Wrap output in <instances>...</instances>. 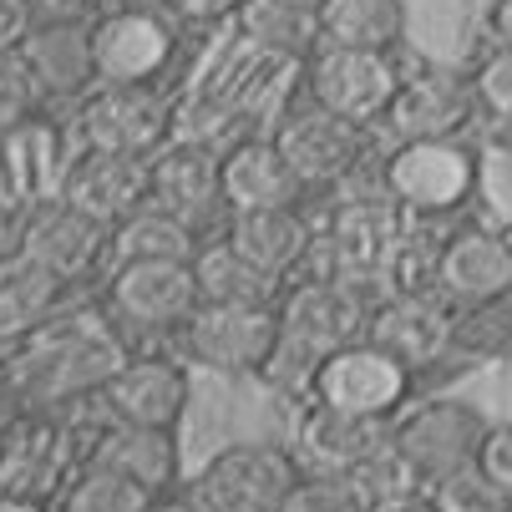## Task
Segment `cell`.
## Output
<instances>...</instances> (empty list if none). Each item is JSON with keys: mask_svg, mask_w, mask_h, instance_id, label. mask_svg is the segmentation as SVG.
<instances>
[{"mask_svg": "<svg viewBox=\"0 0 512 512\" xmlns=\"http://www.w3.org/2000/svg\"><path fill=\"white\" fill-rule=\"evenodd\" d=\"M21 254L66 284H87L112 254V229L77 213L66 198L46 193L21 203Z\"/></svg>", "mask_w": 512, "mask_h": 512, "instance_id": "obj_15", "label": "cell"}, {"mask_svg": "<svg viewBox=\"0 0 512 512\" xmlns=\"http://www.w3.org/2000/svg\"><path fill=\"white\" fill-rule=\"evenodd\" d=\"M497 234H502V244H507V259H512V218H507V224H502Z\"/></svg>", "mask_w": 512, "mask_h": 512, "instance_id": "obj_45", "label": "cell"}, {"mask_svg": "<svg viewBox=\"0 0 512 512\" xmlns=\"http://www.w3.org/2000/svg\"><path fill=\"white\" fill-rule=\"evenodd\" d=\"M117 6H153V0H117Z\"/></svg>", "mask_w": 512, "mask_h": 512, "instance_id": "obj_46", "label": "cell"}, {"mask_svg": "<svg viewBox=\"0 0 512 512\" xmlns=\"http://www.w3.org/2000/svg\"><path fill=\"white\" fill-rule=\"evenodd\" d=\"M487 426L492 421L472 401L431 396L421 406H406L391 421V457L426 492L431 482H442V477H452V472H462V467L477 462V447H482Z\"/></svg>", "mask_w": 512, "mask_h": 512, "instance_id": "obj_4", "label": "cell"}, {"mask_svg": "<svg viewBox=\"0 0 512 512\" xmlns=\"http://www.w3.org/2000/svg\"><path fill=\"white\" fill-rule=\"evenodd\" d=\"M381 188L411 224L457 218L482 188L477 142H396L381 158Z\"/></svg>", "mask_w": 512, "mask_h": 512, "instance_id": "obj_2", "label": "cell"}, {"mask_svg": "<svg viewBox=\"0 0 512 512\" xmlns=\"http://www.w3.org/2000/svg\"><path fill=\"white\" fill-rule=\"evenodd\" d=\"M487 26H492V46H507L512 51V0H492Z\"/></svg>", "mask_w": 512, "mask_h": 512, "instance_id": "obj_41", "label": "cell"}, {"mask_svg": "<svg viewBox=\"0 0 512 512\" xmlns=\"http://www.w3.org/2000/svg\"><path fill=\"white\" fill-rule=\"evenodd\" d=\"M142 507H148V492L97 462H77L56 502V512H142Z\"/></svg>", "mask_w": 512, "mask_h": 512, "instance_id": "obj_30", "label": "cell"}, {"mask_svg": "<svg viewBox=\"0 0 512 512\" xmlns=\"http://www.w3.org/2000/svg\"><path fill=\"white\" fill-rule=\"evenodd\" d=\"M188 365L173 350H132L117 376L102 386L97 406L107 411V421L117 426H137V431H178L188 416Z\"/></svg>", "mask_w": 512, "mask_h": 512, "instance_id": "obj_14", "label": "cell"}, {"mask_svg": "<svg viewBox=\"0 0 512 512\" xmlns=\"http://www.w3.org/2000/svg\"><path fill=\"white\" fill-rule=\"evenodd\" d=\"M234 26H239V36L259 56H274L284 66H305L320 51V21H315V11L284 6V0H244Z\"/></svg>", "mask_w": 512, "mask_h": 512, "instance_id": "obj_27", "label": "cell"}, {"mask_svg": "<svg viewBox=\"0 0 512 512\" xmlns=\"http://www.w3.org/2000/svg\"><path fill=\"white\" fill-rule=\"evenodd\" d=\"M142 512H203L183 487H173V492H158V497H148V507H142Z\"/></svg>", "mask_w": 512, "mask_h": 512, "instance_id": "obj_42", "label": "cell"}, {"mask_svg": "<svg viewBox=\"0 0 512 512\" xmlns=\"http://www.w3.org/2000/svg\"><path fill=\"white\" fill-rule=\"evenodd\" d=\"M421 512H512V497L502 487H492L472 462V467H462L442 482H431L421 492Z\"/></svg>", "mask_w": 512, "mask_h": 512, "instance_id": "obj_33", "label": "cell"}, {"mask_svg": "<svg viewBox=\"0 0 512 512\" xmlns=\"http://www.w3.org/2000/svg\"><path fill=\"white\" fill-rule=\"evenodd\" d=\"M452 355H467V360H507L512 355V289L487 305L457 310Z\"/></svg>", "mask_w": 512, "mask_h": 512, "instance_id": "obj_31", "label": "cell"}, {"mask_svg": "<svg viewBox=\"0 0 512 512\" xmlns=\"http://www.w3.org/2000/svg\"><path fill=\"white\" fill-rule=\"evenodd\" d=\"M0 512H56L41 497H21V492H0Z\"/></svg>", "mask_w": 512, "mask_h": 512, "instance_id": "obj_43", "label": "cell"}, {"mask_svg": "<svg viewBox=\"0 0 512 512\" xmlns=\"http://www.w3.org/2000/svg\"><path fill=\"white\" fill-rule=\"evenodd\" d=\"M51 112L36 71L21 51H0V137L6 132H26Z\"/></svg>", "mask_w": 512, "mask_h": 512, "instance_id": "obj_32", "label": "cell"}, {"mask_svg": "<svg viewBox=\"0 0 512 512\" xmlns=\"http://www.w3.org/2000/svg\"><path fill=\"white\" fill-rule=\"evenodd\" d=\"M477 472L512 497V421H492L487 426L482 447H477Z\"/></svg>", "mask_w": 512, "mask_h": 512, "instance_id": "obj_36", "label": "cell"}, {"mask_svg": "<svg viewBox=\"0 0 512 512\" xmlns=\"http://www.w3.org/2000/svg\"><path fill=\"white\" fill-rule=\"evenodd\" d=\"M56 198L97 218L102 229H122L137 208H148V158L77 148L56 178Z\"/></svg>", "mask_w": 512, "mask_h": 512, "instance_id": "obj_17", "label": "cell"}, {"mask_svg": "<svg viewBox=\"0 0 512 512\" xmlns=\"http://www.w3.org/2000/svg\"><path fill=\"white\" fill-rule=\"evenodd\" d=\"M300 477H305V472H300L295 457H289V447L234 442V447H224V452H213V457L183 482V492H188L203 512H279Z\"/></svg>", "mask_w": 512, "mask_h": 512, "instance_id": "obj_5", "label": "cell"}, {"mask_svg": "<svg viewBox=\"0 0 512 512\" xmlns=\"http://www.w3.org/2000/svg\"><path fill=\"white\" fill-rule=\"evenodd\" d=\"M203 305L193 264L168 259H122L107 274L102 310L122 335H173Z\"/></svg>", "mask_w": 512, "mask_h": 512, "instance_id": "obj_9", "label": "cell"}, {"mask_svg": "<svg viewBox=\"0 0 512 512\" xmlns=\"http://www.w3.org/2000/svg\"><path fill=\"white\" fill-rule=\"evenodd\" d=\"M411 512H421V507H411Z\"/></svg>", "mask_w": 512, "mask_h": 512, "instance_id": "obj_48", "label": "cell"}, {"mask_svg": "<svg viewBox=\"0 0 512 512\" xmlns=\"http://www.w3.org/2000/svg\"><path fill=\"white\" fill-rule=\"evenodd\" d=\"M21 249V203H6L0 198V264Z\"/></svg>", "mask_w": 512, "mask_h": 512, "instance_id": "obj_39", "label": "cell"}, {"mask_svg": "<svg viewBox=\"0 0 512 512\" xmlns=\"http://www.w3.org/2000/svg\"><path fill=\"white\" fill-rule=\"evenodd\" d=\"M315 21H320V46L371 51V56H396L411 31L406 0H325Z\"/></svg>", "mask_w": 512, "mask_h": 512, "instance_id": "obj_26", "label": "cell"}, {"mask_svg": "<svg viewBox=\"0 0 512 512\" xmlns=\"http://www.w3.org/2000/svg\"><path fill=\"white\" fill-rule=\"evenodd\" d=\"M71 122H77V148H102L122 158H153L178 137L163 87H92Z\"/></svg>", "mask_w": 512, "mask_h": 512, "instance_id": "obj_13", "label": "cell"}, {"mask_svg": "<svg viewBox=\"0 0 512 512\" xmlns=\"http://www.w3.org/2000/svg\"><path fill=\"white\" fill-rule=\"evenodd\" d=\"M218 239H224L239 259H249L254 269H264L284 284L310 274V259H315V224L305 218V208H239V213H224Z\"/></svg>", "mask_w": 512, "mask_h": 512, "instance_id": "obj_19", "label": "cell"}, {"mask_svg": "<svg viewBox=\"0 0 512 512\" xmlns=\"http://www.w3.org/2000/svg\"><path fill=\"white\" fill-rule=\"evenodd\" d=\"M512 289V259L497 229L462 224L442 239V269H436V300L452 310L487 305Z\"/></svg>", "mask_w": 512, "mask_h": 512, "instance_id": "obj_21", "label": "cell"}, {"mask_svg": "<svg viewBox=\"0 0 512 512\" xmlns=\"http://www.w3.org/2000/svg\"><path fill=\"white\" fill-rule=\"evenodd\" d=\"M411 229V218L401 203L376 183V188H350L325 208V224L315 229V259L310 274H335L350 284H376L386 279L401 239Z\"/></svg>", "mask_w": 512, "mask_h": 512, "instance_id": "obj_1", "label": "cell"}, {"mask_svg": "<svg viewBox=\"0 0 512 512\" xmlns=\"http://www.w3.org/2000/svg\"><path fill=\"white\" fill-rule=\"evenodd\" d=\"M452 325H457V310L442 305L436 295H386L371 310L365 340L386 350L401 371L421 376L452 355Z\"/></svg>", "mask_w": 512, "mask_h": 512, "instance_id": "obj_18", "label": "cell"}, {"mask_svg": "<svg viewBox=\"0 0 512 512\" xmlns=\"http://www.w3.org/2000/svg\"><path fill=\"white\" fill-rule=\"evenodd\" d=\"M376 300L365 295L360 284L335 279V274H300L284 284V295L274 305L279 315V335L289 345L320 355H335L355 340H365V325H371Z\"/></svg>", "mask_w": 512, "mask_h": 512, "instance_id": "obj_10", "label": "cell"}, {"mask_svg": "<svg viewBox=\"0 0 512 512\" xmlns=\"http://www.w3.org/2000/svg\"><path fill=\"white\" fill-rule=\"evenodd\" d=\"M477 122L482 107L472 92V71L421 56L416 66H401V87L381 132H391L396 142H477Z\"/></svg>", "mask_w": 512, "mask_h": 512, "instance_id": "obj_3", "label": "cell"}, {"mask_svg": "<svg viewBox=\"0 0 512 512\" xmlns=\"http://www.w3.org/2000/svg\"><path fill=\"white\" fill-rule=\"evenodd\" d=\"M87 462L127 477L132 487H142L148 497L183 487V452H178V431H137V426H117L102 421V431L92 436Z\"/></svg>", "mask_w": 512, "mask_h": 512, "instance_id": "obj_24", "label": "cell"}, {"mask_svg": "<svg viewBox=\"0 0 512 512\" xmlns=\"http://www.w3.org/2000/svg\"><path fill=\"white\" fill-rule=\"evenodd\" d=\"M411 391H416L411 371H401L371 340H355V345L315 360V381H310L305 401H320V406L360 416V421H396L411 406Z\"/></svg>", "mask_w": 512, "mask_h": 512, "instance_id": "obj_12", "label": "cell"}, {"mask_svg": "<svg viewBox=\"0 0 512 512\" xmlns=\"http://www.w3.org/2000/svg\"><path fill=\"white\" fill-rule=\"evenodd\" d=\"M193 274H198V295L203 305H259V310H274L279 295H284V279L254 269L249 259H239L224 239H203L198 259H193Z\"/></svg>", "mask_w": 512, "mask_h": 512, "instance_id": "obj_28", "label": "cell"}, {"mask_svg": "<svg viewBox=\"0 0 512 512\" xmlns=\"http://www.w3.org/2000/svg\"><path fill=\"white\" fill-rule=\"evenodd\" d=\"M168 340L188 371L198 365L218 376H264L279 345V315L259 305H198Z\"/></svg>", "mask_w": 512, "mask_h": 512, "instance_id": "obj_7", "label": "cell"}, {"mask_svg": "<svg viewBox=\"0 0 512 512\" xmlns=\"http://www.w3.org/2000/svg\"><path fill=\"white\" fill-rule=\"evenodd\" d=\"M279 512H376L360 477H300Z\"/></svg>", "mask_w": 512, "mask_h": 512, "instance_id": "obj_34", "label": "cell"}, {"mask_svg": "<svg viewBox=\"0 0 512 512\" xmlns=\"http://www.w3.org/2000/svg\"><path fill=\"white\" fill-rule=\"evenodd\" d=\"M507 132H512V127H507Z\"/></svg>", "mask_w": 512, "mask_h": 512, "instance_id": "obj_49", "label": "cell"}, {"mask_svg": "<svg viewBox=\"0 0 512 512\" xmlns=\"http://www.w3.org/2000/svg\"><path fill=\"white\" fill-rule=\"evenodd\" d=\"M472 71V92H477V107H482V122H502L512 127V51L507 46H492Z\"/></svg>", "mask_w": 512, "mask_h": 512, "instance_id": "obj_35", "label": "cell"}, {"mask_svg": "<svg viewBox=\"0 0 512 512\" xmlns=\"http://www.w3.org/2000/svg\"><path fill=\"white\" fill-rule=\"evenodd\" d=\"M274 148L279 158L289 163V173L300 178L305 193H325V188H345L365 153H371V132L355 127V122H340L330 117L325 107H315L305 92L300 102H289L279 117H274Z\"/></svg>", "mask_w": 512, "mask_h": 512, "instance_id": "obj_6", "label": "cell"}, {"mask_svg": "<svg viewBox=\"0 0 512 512\" xmlns=\"http://www.w3.org/2000/svg\"><path fill=\"white\" fill-rule=\"evenodd\" d=\"M178 61V31L158 6H107L92 16L97 87H163Z\"/></svg>", "mask_w": 512, "mask_h": 512, "instance_id": "obj_8", "label": "cell"}, {"mask_svg": "<svg viewBox=\"0 0 512 512\" xmlns=\"http://www.w3.org/2000/svg\"><path fill=\"white\" fill-rule=\"evenodd\" d=\"M21 56L31 61L46 102L77 107L97 77H92V21H66V16H36Z\"/></svg>", "mask_w": 512, "mask_h": 512, "instance_id": "obj_22", "label": "cell"}, {"mask_svg": "<svg viewBox=\"0 0 512 512\" xmlns=\"http://www.w3.org/2000/svg\"><path fill=\"white\" fill-rule=\"evenodd\" d=\"M36 26V0H0V51H21Z\"/></svg>", "mask_w": 512, "mask_h": 512, "instance_id": "obj_38", "label": "cell"}, {"mask_svg": "<svg viewBox=\"0 0 512 512\" xmlns=\"http://www.w3.org/2000/svg\"><path fill=\"white\" fill-rule=\"evenodd\" d=\"M66 295H71L66 279H56L51 269H41L16 249L0 264V345L11 350L26 335H36L46 320H56L66 310Z\"/></svg>", "mask_w": 512, "mask_h": 512, "instance_id": "obj_25", "label": "cell"}, {"mask_svg": "<svg viewBox=\"0 0 512 512\" xmlns=\"http://www.w3.org/2000/svg\"><path fill=\"white\" fill-rule=\"evenodd\" d=\"M218 188H224V213L239 208H300L305 188L279 158L274 137H239L218 158Z\"/></svg>", "mask_w": 512, "mask_h": 512, "instance_id": "obj_23", "label": "cell"}, {"mask_svg": "<svg viewBox=\"0 0 512 512\" xmlns=\"http://www.w3.org/2000/svg\"><path fill=\"white\" fill-rule=\"evenodd\" d=\"M0 365H6V345H0Z\"/></svg>", "mask_w": 512, "mask_h": 512, "instance_id": "obj_47", "label": "cell"}, {"mask_svg": "<svg viewBox=\"0 0 512 512\" xmlns=\"http://www.w3.org/2000/svg\"><path fill=\"white\" fill-rule=\"evenodd\" d=\"M244 0H163V11L183 26H234Z\"/></svg>", "mask_w": 512, "mask_h": 512, "instance_id": "obj_37", "label": "cell"}, {"mask_svg": "<svg viewBox=\"0 0 512 512\" xmlns=\"http://www.w3.org/2000/svg\"><path fill=\"white\" fill-rule=\"evenodd\" d=\"M36 16H66V21H92V0H36Z\"/></svg>", "mask_w": 512, "mask_h": 512, "instance_id": "obj_40", "label": "cell"}, {"mask_svg": "<svg viewBox=\"0 0 512 512\" xmlns=\"http://www.w3.org/2000/svg\"><path fill=\"white\" fill-rule=\"evenodd\" d=\"M203 249V229L188 224V218L148 203L137 208L122 229H112V254L122 259H168V264H193Z\"/></svg>", "mask_w": 512, "mask_h": 512, "instance_id": "obj_29", "label": "cell"}, {"mask_svg": "<svg viewBox=\"0 0 512 512\" xmlns=\"http://www.w3.org/2000/svg\"><path fill=\"white\" fill-rule=\"evenodd\" d=\"M284 6H300V11H320L325 0H284Z\"/></svg>", "mask_w": 512, "mask_h": 512, "instance_id": "obj_44", "label": "cell"}, {"mask_svg": "<svg viewBox=\"0 0 512 512\" xmlns=\"http://www.w3.org/2000/svg\"><path fill=\"white\" fill-rule=\"evenodd\" d=\"M218 158H224V148L208 137H173L163 153L148 158V203H158V208L203 229V218L224 208Z\"/></svg>", "mask_w": 512, "mask_h": 512, "instance_id": "obj_20", "label": "cell"}, {"mask_svg": "<svg viewBox=\"0 0 512 512\" xmlns=\"http://www.w3.org/2000/svg\"><path fill=\"white\" fill-rule=\"evenodd\" d=\"M391 447V421H360L345 411H330L320 401H305L289 436V457L305 477H360L371 462H381Z\"/></svg>", "mask_w": 512, "mask_h": 512, "instance_id": "obj_16", "label": "cell"}, {"mask_svg": "<svg viewBox=\"0 0 512 512\" xmlns=\"http://www.w3.org/2000/svg\"><path fill=\"white\" fill-rule=\"evenodd\" d=\"M401 87V61L396 56H371V51H335L320 46L300 66V92L325 107L340 122H355L365 132H376L396 102Z\"/></svg>", "mask_w": 512, "mask_h": 512, "instance_id": "obj_11", "label": "cell"}]
</instances>
